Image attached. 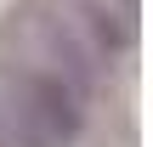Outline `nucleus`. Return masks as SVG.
<instances>
[{
  "instance_id": "f257e3e1",
  "label": "nucleus",
  "mask_w": 153,
  "mask_h": 147,
  "mask_svg": "<svg viewBox=\"0 0 153 147\" xmlns=\"http://www.w3.org/2000/svg\"><path fill=\"white\" fill-rule=\"evenodd\" d=\"M11 125H17V142L23 147H68L85 125V108H79V91L57 74H28L17 85V108H11Z\"/></svg>"
},
{
  "instance_id": "f03ea898",
  "label": "nucleus",
  "mask_w": 153,
  "mask_h": 147,
  "mask_svg": "<svg viewBox=\"0 0 153 147\" xmlns=\"http://www.w3.org/2000/svg\"><path fill=\"white\" fill-rule=\"evenodd\" d=\"M125 6H136V0H125Z\"/></svg>"
}]
</instances>
